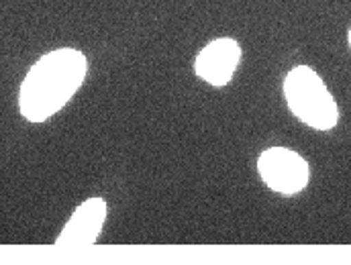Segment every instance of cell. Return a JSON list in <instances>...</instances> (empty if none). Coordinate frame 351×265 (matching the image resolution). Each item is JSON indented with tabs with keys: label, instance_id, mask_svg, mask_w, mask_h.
<instances>
[{
	"label": "cell",
	"instance_id": "cell-1",
	"mask_svg": "<svg viewBox=\"0 0 351 265\" xmlns=\"http://www.w3.org/2000/svg\"><path fill=\"white\" fill-rule=\"evenodd\" d=\"M88 60L80 49L60 47L41 55L19 90V110L29 123H45L82 88Z\"/></svg>",
	"mask_w": 351,
	"mask_h": 265
},
{
	"label": "cell",
	"instance_id": "cell-2",
	"mask_svg": "<svg viewBox=\"0 0 351 265\" xmlns=\"http://www.w3.org/2000/svg\"><path fill=\"white\" fill-rule=\"evenodd\" d=\"M282 92L290 114L308 129L327 133L339 125V104L325 80L311 66H294L284 78Z\"/></svg>",
	"mask_w": 351,
	"mask_h": 265
},
{
	"label": "cell",
	"instance_id": "cell-3",
	"mask_svg": "<svg viewBox=\"0 0 351 265\" xmlns=\"http://www.w3.org/2000/svg\"><path fill=\"white\" fill-rule=\"evenodd\" d=\"M258 174L280 196H296L311 184V164L290 147H267L258 155Z\"/></svg>",
	"mask_w": 351,
	"mask_h": 265
},
{
	"label": "cell",
	"instance_id": "cell-4",
	"mask_svg": "<svg viewBox=\"0 0 351 265\" xmlns=\"http://www.w3.org/2000/svg\"><path fill=\"white\" fill-rule=\"evenodd\" d=\"M241 58L243 49L237 39L217 37L198 51L194 60V74L215 88H225L231 84Z\"/></svg>",
	"mask_w": 351,
	"mask_h": 265
},
{
	"label": "cell",
	"instance_id": "cell-5",
	"mask_svg": "<svg viewBox=\"0 0 351 265\" xmlns=\"http://www.w3.org/2000/svg\"><path fill=\"white\" fill-rule=\"evenodd\" d=\"M108 204L100 196H92L84 200L64 225L62 233L56 239L58 247H88L94 245L102 233L106 220Z\"/></svg>",
	"mask_w": 351,
	"mask_h": 265
},
{
	"label": "cell",
	"instance_id": "cell-6",
	"mask_svg": "<svg viewBox=\"0 0 351 265\" xmlns=\"http://www.w3.org/2000/svg\"><path fill=\"white\" fill-rule=\"evenodd\" d=\"M348 43H350V49H351V27H350V33H348Z\"/></svg>",
	"mask_w": 351,
	"mask_h": 265
}]
</instances>
